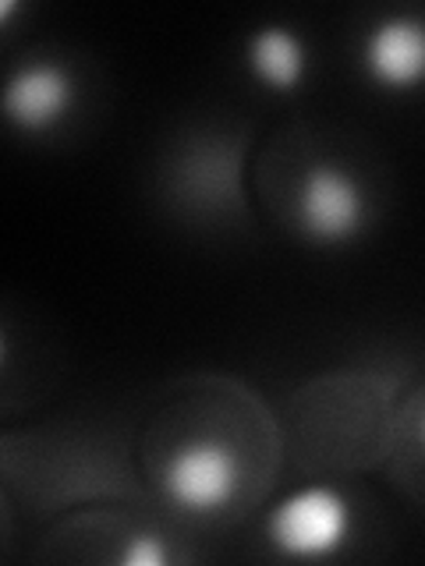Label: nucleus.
Segmentation results:
<instances>
[{
    "label": "nucleus",
    "mask_w": 425,
    "mask_h": 566,
    "mask_svg": "<svg viewBox=\"0 0 425 566\" xmlns=\"http://www.w3.org/2000/svg\"><path fill=\"white\" fill-rule=\"evenodd\" d=\"M351 535L354 506L326 482L294 489L266 513V542L283 559H333Z\"/></svg>",
    "instance_id": "nucleus-1"
},
{
    "label": "nucleus",
    "mask_w": 425,
    "mask_h": 566,
    "mask_svg": "<svg viewBox=\"0 0 425 566\" xmlns=\"http://www.w3.org/2000/svg\"><path fill=\"white\" fill-rule=\"evenodd\" d=\"M294 227L319 248H344L369 227V195L348 167L315 159L298 177Z\"/></svg>",
    "instance_id": "nucleus-2"
},
{
    "label": "nucleus",
    "mask_w": 425,
    "mask_h": 566,
    "mask_svg": "<svg viewBox=\"0 0 425 566\" xmlns=\"http://www.w3.org/2000/svg\"><path fill=\"white\" fill-rule=\"evenodd\" d=\"M245 485V464L235 447H227L217 436L191 439L177 447L164 468L167 500L191 513V517H212L235 506Z\"/></svg>",
    "instance_id": "nucleus-3"
},
{
    "label": "nucleus",
    "mask_w": 425,
    "mask_h": 566,
    "mask_svg": "<svg viewBox=\"0 0 425 566\" xmlns=\"http://www.w3.org/2000/svg\"><path fill=\"white\" fill-rule=\"evenodd\" d=\"M79 106V82L64 61L18 64L0 88V114L22 135H50Z\"/></svg>",
    "instance_id": "nucleus-4"
},
{
    "label": "nucleus",
    "mask_w": 425,
    "mask_h": 566,
    "mask_svg": "<svg viewBox=\"0 0 425 566\" xmlns=\"http://www.w3.org/2000/svg\"><path fill=\"white\" fill-rule=\"evenodd\" d=\"M362 67L383 93L407 96L425 88V18L397 11L372 22L362 40Z\"/></svg>",
    "instance_id": "nucleus-5"
},
{
    "label": "nucleus",
    "mask_w": 425,
    "mask_h": 566,
    "mask_svg": "<svg viewBox=\"0 0 425 566\" xmlns=\"http://www.w3.org/2000/svg\"><path fill=\"white\" fill-rule=\"evenodd\" d=\"M245 64L266 93L291 96L309 78V46L291 25H259L245 43Z\"/></svg>",
    "instance_id": "nucleus-6"
},
{
    "label": "nucleus",
    "mask_w": 425,
    "mask_h": 566,
    "mask_svg": "<svg viewBox=\"0 0 425 566\" xmlns=\"http://www.w3.org/2000/svg\"><path fill=\"white\" fill-rule=\"evenodd\" d=\"M170 559L174 553L167 548L164 535H156V531H135L121 553L124 566H167Z\"/></svg>",
    "instance_id": "nucleus-7"
},
{
    "label": "nucleus",
    "mask_w": 425,
    "mask_h": 566,
    "mask_svg": "<svg viewBox=\"0 0 425 566\" xmlns=\"http://www.w3.org/2000/svg\"><path fill=\"white\" fill-rule=\"evenodd\" d=\"M18 11H22V4H18V0H4V4H0V25H8Z\"/></svg>",
    "instance_id": "nucleus-8"
},
{
    "label": "nucleus",
    "mask_w": 425,
    "mask_h": 566,
    "mask_svg": "<svg viewBox=\"0 0 425 566\" xmlns=\"http://www.w3.org/2000/svg\"><path fill=\"white\" fill-rule=\"evenodd\" d=\"M418 439H422V447H425V411H422V421H418Z\"/></svg>",
    "instance_id": "nucleus-9"
}]
</instances>
